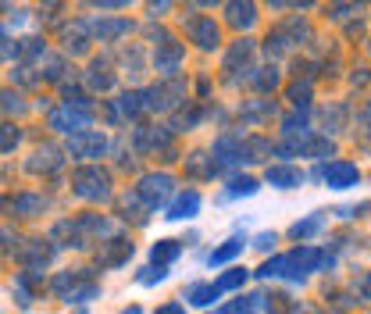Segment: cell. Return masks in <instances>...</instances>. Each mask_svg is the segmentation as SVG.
<instances>
[{
    "mask_svg": "<svg viewBox=\"0 0 371 314\" xmlns=\"http://www.w3.org/2000/svg\"><path fill=\"white\" fill-rule=\"evenodd\" d=\"M72 189L82 200H111V175L103 168H79L72 175Z\"/></svg>",
    "mask_w": 371,
    "mask_h": 314,
    "instance_id": "6da1fadb",
    "label": "cell"
},
{
    "mask_svg": "<svg viewBox=\"0 0 371 314\" xmlns=\"http://www.w3.org/2000/svg\"><path fill=\"white\" fill-rule=\"evenodd\" d=\"M186 96V86L182 82H161V86H153L143 93V111H172L175 103Z\"/></svg>",
    "mask_w": 371,
    "mask_h": 314,
    "instance_id": "7a4b0ae2",
    "label": "cell"
},
{
    "mask_svg": "<svg viewBox=\"0 0 371 314\" xmlns=\"http://www.w3.org/2000/svg\"><path fill=\"white\" fill-rule=\"evenodd\" d=\"M172 186H175V179H172L168 172H150V175L139 179V196H143L150 207H157V203H165V200L172 196Z\"/></svg>",
    "mask_w": 371,
    "mask_h": 314,
    "instance_id": "3957f363",
    "label": "cell"
},
{
    "mask_svg": "<svg viewBox=\"0 0 371 314\" xmlns=\"http://www.w3.org/2000/svg\"><path fill=\"white\" fill-rule=\"evenodd\" d=\"M182 58H186V46L175 43V39H165V43H157V50H153V68L161 72L165 79H172L182 68Z\"/></svg>",
    "mask_w": 371,
    "mask_h": 314,
    "instance_id": "277c9868",
    "label": "cell"
},
{
    "mask_svg": "<svg viewBox=\"0 0 371 314\" xmlns=\"http://www.w3.org/2000/svg\"><path fill=\"white\" fill-rule=\"evenodd\" d=\"M322 260H325V253H322V250H314V246H300V250L286 253V275L303 279V275H310L317 265H322Z\"/></svg>",
    "mask_w": 371,
    "mask_h": 314,
    "instance_id": "5b68a950",
    "label": "cell"
},
{
    "mask_svg": "<svg viewBox=\"0 0 371 314\" xmlns=\"http://www.w3.org/2000/svg\"><path fill=\"white\" fill-rule=\"evenodd\" d=\"M103 150H108V139H103V132H72L68 139V153L72 157H100Z\"/></svg>",
    "mask_w": 371,
    "mask_h": 314,
    "instance_id": "8992f818",
    "label": "cell"
},
{
    "mask_svg": "<svg viewBox=\"0 0 371 314\" xmlns=\"http://www.w3.org/2000/svg\"><path fill=\"white\" fill-rule=\"evenodd\" d=\"M322 179H325L329 189H350V186L360 182V168H357V165H346V161H332V165L322 172Z\"/></svg>",
    "mask_w": 371,
    "mask_h": 314,
    "instance_id": "52a82bcc",
    "label": "cell"
},
{
    "mask_svg": "<svg viewBox=\"0 0 371 314\" xmlns=\"http://www.w3.org/2000/svg\"><path fill=\"white\" fill-rule=\"evenodd\" d=\"M50 129H58V132H82L89 129V111H75V108H61L50 115Z\"/></svg>",
    "mask_w": 371,
    "mask_h": 314,
    "instance_id": "ba28073f",
    "label": "cell"
},
{
    "mask_svg": "<svg viewBox=\"0 0 371 314\" xmlns=\"http://www.w3.org/2000/svg\"><path fill=\"white\" fill-rule=\"evenodd\" d=\"M225 18L232 29H253L257 22V0H229L225 4Z\"/></svg>",
    "mask_w": 371,
    "mask_h": 314,
    "instance_id": "9c48e42d",
    "label": "cell"
},
{
    "mask_svg": "<svg viewBox=\"0 0 371 314\" xmlns=\"http://www.w3.org/2000/svg\"><path fill=\"white\" fill-rule=\"evenodd\" d=\"M189 39H193L196 46H203V50H215V46L222 43L215 18H196V22H189Z\"/></svg>",
    "mask_w": 371,
    "mask_h": 314,
    "instance_id": "30bf717a",
    "label": "cell"
},
{
    "mask_svg": "<svg viewBox=\"0 0 371 314\" xmlns=\"http://www.w3.org/2000/svg\"><path fill=\"white\" fill-rule=\"evenodd\" d=\"M236 161H243L239 139H236V136H222V139L215 143V157H210V165H215V172H218V168H225V165H236Z\"/></svg>",
    "mask_w": 371,
    "mask_h": 314,
    "instance_id": "8fae6325",
    "label": "cell"
},
{
    "mask_svg": "<svg viewBox=\"0 0 371 314\" xmlns=\"http://www.w3.org/2000/svg\"><path fill=\"white\" fill-rule=\"evenodd\" d=\"M96 39H118V36H125V32H132V22L129 18H100V22H93V25H86Z\"/></svg>",
    "mask_w": 371,
    "mask_h": 314,
    "instance_id": "7c38bea8",
    "label": "cell"
},
{
    "mask_svg": "<svg viewBox=\"0 0 371 314\" xmlns=\"http://www.w3.org/2000/svg\"><path fill=\"white\" fill-rule=\"evenodd\" d=\"M196 211H200V193H182V196H175V203L168 207V215L165 218H172V222H186V218H196Z\"/></svg>",
    "mask_w": 371,
    "mask_h": 314,
    "instance_id": "4fadbf2b",
    "label": "cell"
},
{
    "mask_svg": "<svg viewBox=\"0 0 371 314\" xmlns=\"http://www.w3.org/2000/svg\"><path fill=\"white\" fill-rule=\"evenodd\" d=\"M25 168L36 172V175H39V172H54V168H61V150H58V146H43V150H36V153H32V161H29Z\"/></svg>",
    "mask_w": 371,
    "mask_h": 314,
    "instance_id": "5bb4252c",
    "label": "cell"
},
{
    "mask_svg": "<svg viewBox=\"0 0 371 314\" xmlns=\"http://www.w3.org/2000/svg\"><path fill=\"white\" fill-rule=\"evenodd\" d=\"M172 143L168 129H136V146L139 150H165Z\"/></svg>",
    "mask_w": 371,
    "mask_h": 314,
    "instance_id": "9a60e30c",
    "label": "cell"
},
{
    "mask_svg": "<svg viewBox=\"0 0 371 314\" xmlns=\"http://www.w3.org/2000/svg\"><path fill=\"white\" fill-rule=\"evenodd\" d=\"M268 182H272L275 189H296V186L303 182V172L286 168V165H275V168H268Z\"/></svg>",
    "mask_w": 371,
    "mask_h": 314,
    "instance_id": "2e32d148",
    "label": "cell"
},
{
    "mask_svg": "<svg viewBox=\"0 0 371 314\" xmlns=\"http://www.w3.org/2000/svg\"><path fill=\"white\" fill-rule=\"evenodd\" d=\"M239 253H243V239H239V236H232V239H225L222 246L210 250L207 265H210V268H215V265H229V260H232V257H239Z\"/></svg>",
    "mask_w": 371,
    "mask_h": 314,
    "instance_id": "e0dca14e",
    "label": "cell"
},
{
    "mask_svg": "<svg viewBox=\"0 0 371 314\" xmlns=\"http://www.w3.org/2000/svg\"><path fill=\"white\" fill-rule=\"evenodd\" d=\"M332 153H336L332 139H314V136L300 139V157H317V161H322V157H332Z\"/></svg>",
    "mask_w": 371,
    "mask_h": 314,
    "instance_id": "ac0fdd59",
    "label": "cell"
},
{
    "mask_svg": "<svg viewBox=\"0 0 371 314\" xmlns=\"http://www.w3.org/2000/svg\"><path fill=\"white\" fill-rule=\"evenodd\" d=\"M179 253H182V243L179 239H161V243H153V250H150L153 265H172Z\"/></svg>",
    "mask_w": 371,
    "mask_h": 314,
    "instance_id": "d6986e66",
    "label": "cell"
},
{
    "mask_svg": "<svg viewBox=\"0 0 371 314\" xmlns=\"http://www.w3.org/2000/svg\"><path fill=\"white\" fill-rule=\"evenodd\" d=\"M115 246L108 250V253H100V265L103 268H115V265H125V260L132 257V243H125V239H111Z\"/></svg>",
    "mask_w": 371,
    "mask_h": 314,
    "instance_id": "ffe728a7",
    "label": "cell"
},
{
    "mask_svg": "<svg viewBox=\"0 0 371 314\" xmlns=\"http://www.w3.org/2000/svg\"><path fill=\"white\" fill-rule=\"evenodd\" d=\"M86 82H89V89H100V93H108V89L115 86V75L108 72V65H100V61H93V68H89Z\"/></svg>",
    "mask_w": 371,
    "mask_h": 314,
    "instance_id": "44dd1931",
    "label": "cell"
},
{
    "mask_svg": "<svg viewBox=\"0 0 371 314\" xmlns=\"http://www.w3.org/2000/svg\"><path fill=\"white\" fill-rule=\"evenodd\" d=\"M186 300H189L193 307H207L210 300H218V289L210 286V282H196V286L186 289Z\"/></svg>",
    "mask_w": 371,
    "mask_h": 314,
    "instance_id": "7402d4cb",
    "label": "cell"
},
{
    "mask_svg": "<svg viewBox=\"0 0 371 314\" xmlns=\"http://www.w3.org/2000/svg\"><path fill=\"white\" fill-rule=\"evenodd\" d=\"M250 58H253V43H250V39H239V43L229 50V58H225V72H232L236 65H250Z\"/></svg>",
    "mask_w": 371,
    "mask_h": 314,
    "instance_id": "603a6c76",
    "label": "cell"
},
{
    "mask_svg": "<svg viewBox=\"0 0 371 314\" xmlns=\"http://www.w3.org/2000/svg\"><path fill=\"white\" fill-rule=\"evenodd\" d=\"M322 225H325V218H322V215H310V218L296 222V225L289 229V236H293V239H307V236H314V232L322 229Z\"/></svg>",
    "mask_w": 371,
    "mask_h": 314,
    "instance_id": "cb8c5ba5",
    "label": "cell"
},
{
    "mask_svg": "<svg viewBox=\"0 0 371 314\" xmlns=\"http://www.w3.org/2000/svg\"><path fill=\"white\" fill-rule=\"evenodd\" d=\"M93 296H100V286H96V282H86V286H75V289L65 293L68 303H89Z\"/></svg>",
    "mask_w": 371,
    "mask_h": 314,
    "instance_id": "d4e9b609",
    "label": "cell"
},
{
    "mask_svg": "<svg viewBox=\"0 0 371 314\" xmlns=\"http://www.w3.org/2000/svg\"><path fill=\"white\" fill-rule=\"evenodd\" d=\"M18 143H22V129H15V125H8V122H0V153L15 150Z\"/></svg>",
    "mask_w": 371,
    "mask_h": 314,
    "instance_id": "484cf974",
    "label": "cell"
},
{
    "mask_svg": "<svg viewBox=\"0 0 371 314\" xmlns=\"http://www.w3.org/2000/svg\"><path fill=\"white\" fill-rule=\"evenodd\" d=\"M143 111V93H125L122 100H118V111L115 115H129V118H136Z\"/></svg>",
    "mask_w": 371,
    "mask_h": 314,
    "instance_id": "4316f807",
    "label": "cell"
},
{
    "mask_svg": "<svg viewBox=\"0 0 371 314\" xmlns=\"http://www.w3.org/2000/svg\"><path fill=\"white\" fill-rule=\"evenodd\" d=\"M260 186H257V179H250V175H239V179H232L229 182V196H253Z\"/></svg>",
    "mask_w": 371,
    "mask_h": 314,
    "instance_id": "83f0119b",
    "label": "cell"
},
{
    "mask_svg": "<svg viewBox=\"0 0 371 314\" xmlns=\"http://www.w3.org/2000/svg\"><path fill=\"white\" fill-rule=\"evenodd\" d=\"M243 282H246V272H243V268H232V272H225V275L215 282V289H218V293H229V289H239Z\"/></svg>",
    "mask_w": 371,
    "mask_h": 314,
    "instance_id": "f1b7e54d",
    "label": "cell"
},
{
    "mask_svg": "<svg viewBox=\"0 0 371 314\" xmlns=\"http://www.w3.org/2000/svg\"><path fill=\"white\" fill-rule=\"evenodd\" d=\"M65 50H72V54H82V50H86V25L82 22L75 25V32L72 29L65 32Z\"/></svg>",
    "mask_w": 371,
    "mask_h": 314,
    "instance_id": "f546056e",
    "label": "cell"
},
{
    "mask_svg": "<svg viewBox=\"0 0 371 314\" xmlns=\"http://www.w3.org/2000/svg\"><path fill=\"white\" fill-rule=\"evenodd\" d=\"M279 79H282V75H279V68H275V65H268V68H260V75H253V86L268 93V89H275V86H279Z\"/></svg>",
    "mask_w": 371,
    "mask_h": 314,
    "instance_id": "4dcf8cb0",
    "label": "cell"
},
{
    "mask_svg": "<svg viewBox=\"0 0 371 314\" xmlns=\"http://www.w3.org/2000/svg\"><path fill=\"white\" fill-rule=\"evenodd\" d=\"M50 253H54V250H50V246L36 243V246H29V253H25V265H29V268H43V265H46V260H50Z\"/></svg>",
    "mask_w": 371,
    "mask_h": 314,
    "instance_id": "1f68e13d",
    "label": "cell"
},
{
    "mask_svg": "<svg viewBox=\"0 0 371 314\" xmlns=\"http://www.w3.org/2000/svg\"><path fill=\"white\" fill-rule=\"evenodd\" d=\"M0 111H15V115H22V111H25V100H22L18 93L4 89V93H0Z\"/></svg>",
    "mask_w": 371,
    "mask_h": 314,
    "instance_id": "d6a6232c",
    "label": "cell"
},
{
    "mask_svg": "<svg viewBox=\"0 0 371 314\" xmlns=\"http://www.w3.org/2000/svg\"><path fill=\"white\" fill-rule=\"evenodd\" d=\"M65 108H75V111H86L89 108V96L82 93V89H65Z\"/></svg>",
    "mask_w": 371,
    "mask_h": 314,
    "instance_id": "836d02e7",
    "label": "cell"
},
{
    "mask_svg": "<svg viewBox=\"0 0 371 314\" xmlns=\"http://www.w3.org/2000/svg\"><path fill=\"white\" fill-rule=\"evenodd\" d=\"M136 279H139L143 286H153V282H165V279H168V272H165V265H153V268H143Z\"/></svg>",
    "mask_w": 371,
    "mask_h": 314,
    "instance_id": "e575fe53",
    "label": "cell"
},
{
    "mask_svg": "<svg viewBox=\"0 0 371 314\" xmlns=\"http://www.w3.org/2000/svg\"><path fill=\"white\" fill-rule=\"evenodd\" d=\"M289 100L296 103V108H307V103H310V82H296V86H289Z\"/></svg>",
    "mask_w": 371,
    "mask_h": 314,
    "instance_id": "d590c367",
    "label": "cell"
},
{
    "mask_svg": "<svg viewBox=\"0 0 371 314\" xmlns=\"http://www.w3.org/2000/svg\"><path fill=\"white\" fill-rule=\"evenodd\" d=\"M303 125H307V115H289V118L282 122L286 136H296V132H300V136H307V129H303Z\"/></svg>",
    "mask_w": 371,
    "mask_h": 314,
    "instance_id": "8d00e7d4",
    "label": "cell"
},
{
    "mask_svg": "<svg viewBox=\"0 0 371 314\" xmlns=\"http://www.w3.org/2000/svg\"><path fill=\"white\" fill-rule=\"evenodd\" d=\"M15 211H39V196H18Z\"/></svg>",
    "mask_w": 371,
    "mask_h": 314,
    "instance_id": "74e56055",
    "label": "cell"
},
{
    "mask_svg": "<svg viewBox=\"0 0 371 314\" xmlns=\"http://www.w3.org/2000/svg\"><path fill=\"white\" fill-rule=\"evenodd\" d=\"M253 246H257V250H272V246H275V232H260Z\"/></svg>",
    "mask_w": 371,
    "mask_h": 314,
    "instance_id": "f35d334b",
    "label": "cell"
},
{
    "mask_svg": "<svg viewBox=\"0 0 371 314\" xmlns=\"http://www.w3.org/2000/svg\"><path fill=\"white\" fill-rule=\"evenodd\" d=\"M168 8H172V0H150V15H153V18H157V15H165Z\"/></svg>",
    "mask_w": 371,
    "mask_h": 314,
    "instance_id": "ab89813d",
    "label": "cell"
},
{
    "mask_svg": "<svg viewBox=\"0 0 371 314\" xmlns=\"http://www.w3.org/2000/svg\"><path fill=\"white\" fill-rule=\"evenodd\" d=\"M157 314H186L182 303H165V307H157Z\"/></svg>",
    "mask_w": 371,
    "mask_h": 314,
    "instance_id": "60d3db41",
    "label": "cell"
},
{
    "mask_svg": "<svg viewBox=\"0 0 371 314\" xmlns=\"http://www.w3.org/2000/svg\"><path fill=\"white\" fill-rule=\"evenodd\" d=\"M93 4H96V8H125L129 0H93Z\"/></svg>",
    "mask_w": 371,
    "mask_h": 314,
    "instance_id": "b9f144b4",
    "label": "cell"
},
{
    "mask_svg": "<svg viewBox=\"0 0 371 314\" xmlns=\"http://www.w3.org/2000/svg\"><path fill=\"white\" fill-rule=\"evenodd\" d=\"M58 4H61V0H39V8H43V15H50V11H58Z\"/></svg>",
    "mask_w": 371,
    "mask_h": 314,
    "instance_id": "7bdbcfd3",
    "label": "cell"
},
{
    "mask_svg": "<svg viewBox=\"0 0 371 314\" xmlns=\"http://www.w3.org/2000/svg\"><path fill=\"white\" fill-rule=\"evenodd\" d=\"M196 4H200V8H215V4H218V0H196Z\"/></svg>",
    "mask_w": 371,
    "mask_h": 314,
    "instance_id": "ee69618b",
    "label": "cell"
},
{
    "mask_svg": "<svg viewBox=\"0 0 371 314\" xmlns=\"http://www.w3.org/2000/svg\"><path fill=\"white\" fill-rule=\"evenodd\" d=\"M293 4H296V8H310V4H314V0H293Z\"/></svg>",
    "mask_w": 371,
    "mask_h": 314,
    "instance_id": "f6af8a7d",
    "label": "cell"
},
{
    "mask_svg": "<svg viewBox=\"0 0 371 314\" xmlns=\"http://www.w3.org/2000/svg\"><path fill=\"white\" fill-rule=\"evenodd\" d=\"M122 314H143V307H125Z\"/></svg>",
    "mask_w": 371,
    "mask_h": 314,
    "instance_id": "bcb514c9",
    "label": "cell"
},
{
    "mask_svg": "<svg viewBox=\"0 0 371 314\" xmlns=\"http://www.w3.org/2000/svg\"><path fill=\"white\" fill-rule=\"evenodd\" d=\"M293 314H314V310H307V307H303V310H300V307H296V310H293Z\"/></svg>",
    "mask_w": 371,
    "mask_h": 314,
    "instance_id": "7dc6e473",
    "label": "cell"
},
{
    "mask_svg": "<svg viewBox=\"0 0 371 314\" xmlns=\"http://www.w3.org/2000/svg\"><path fill=\"white\" fill-rule=\"evenodd\" d=\"M268 4H275V8H279V4H286V0H268Z\"/></svg>",
    "mask_w": 371,
    "mask_h": 314,
    "instance_id": "c3c4849f",
    "label": "cell"
},
{
    "mask_svg": "<svg viewBox=\"0 0 371 314\" xmlns=\"http://www.w3.org/2000/svg\"><path fill=\"white\" fill-rule=\"evenodd\" d=\"M0 50H4V46H0Z\"/></svg>",
    "mask_w": 371,
    "mask_h": 314,
    "instance_id": "681fc988",
    "label": "cell"
}]
</instances>
